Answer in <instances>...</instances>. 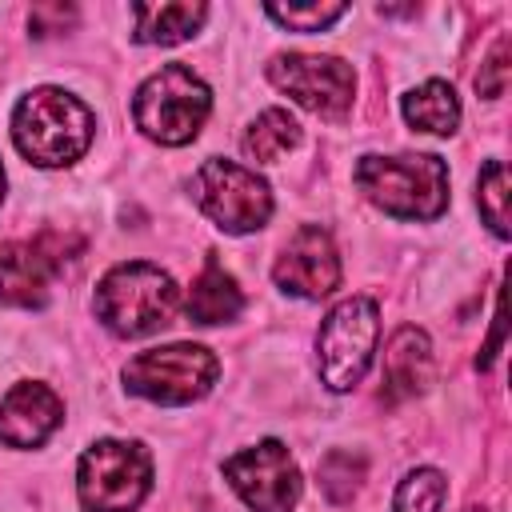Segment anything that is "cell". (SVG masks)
<instances>
[{"label": "cell", "instance_id": "obj_1", "mask_svg": "<svg viewBox=\"0 0 512 512\" xmlns=\"http://www.w3.org/2000/svg\"><path fill=\"white\" fill-rule=\"evenodd\" d=\"M176 308H180L176 280L148 260L116 264L96 284V316L116 336H152L176 320Z\"/></svg>", "mask_w": 512, "mask_h": 512}, {"label": "cell", "instance_id": "obj_2", "mask_svg": "<svg viewBox=\"0 0 512 512\" xmlns=\"http://www.w3.org/2000/svg\"><path fill=\"white\" fill-rule=\"evenodd\" d=\"M12 140L40 168L72 164L92 144V112L64 88H36L12 112Z\"/></svg>", "mask_w": 512, "mask_h": 512}, {"label": "cell", "instance_id": "obj_3", "mask_svg": "<svg viewBox=\"0 0 512 512\" xmlns=\"http://www.w3.org/2000/svg\"><path fill=\"white\" fill-rule=\"evenodd\" d=\"M356 184L400 220H436L448 208V168L440 156H360Z\"/></svg>", "mask_w": 512, "mask_h": 512}, {"label": "cell", "instance_id": "obj_4", "mask_svg": "<svg viewBox=\"0 0 512 512\" xmlns=\"http://www.w3.org/2000/svg\"><path fill=\"white\" fill-rule=\"evenodd\" d=\"M208 108H212L208 84L184 64H164L140 84L132 100V120L148 140L176 148L200 132Z\"/></svg>", "mask_w": 512, "mask_h": 512}, {"label": "cell", "instance_id": "obj_5", "mask_svg": "<svg viewBox=\"0 0 512 512\" xmlns=\"http://www.w3.org/2000/svg\"><path fill=\"white\" fill-rule=\"evenodd\" d=\"M152 488V460L136 440H96L80 456L76 492L88 512H132Z\"/></svg>", "mask_w": 512, "mask_h": 512}, {"label": "cell", "instance_id": "obj_6", "mask_svg": "<svg viewBox=\"0 0 512 512\" xmlns=\"http://www.w3.org/2000/svg\"><path fill=\"white\" fill-rule=\"evenodd\" d=\"M376 336H380V312L376 300L368 296H348L340 300L316 336V364H320V380L332 392H348L364 380L372 352H376Z\"/></svg>", "mask_w": 512, "mask_h": 512}, {"label": "cell", "instance_id": "obj_7", "mask_svg": "<svg viewBox=\"0 0 512 512\" xmlns=\"http://www.w3.org/2000/svg\"><path fill=\"white\" fill-rule=\"evenodd\" d=\"M216 356L200 344H164L132 356L124 364V384L128 392L152 400V404H192L208 396L216 384Z\"/></svg>", "mask_w": 512, "mask_h": 512}, {"label": "cell", "instance_id": "obj_8", "mask_svg": "<svg viewBox=\"0 0 512 512\" xmlns=\"http://www.w3.org/2000/svg\"><path fill=\"white\" fill-rule=\"evenodd\" d=\"M192 196L204 208V216L232 236L256 232L272 216V188L232 160H204L192 176Z\"/></svg>", "mask_w": 512, "mask_h": 512}, {"label": "cell", "instance_id": "obj_9", "mask_svg": "<svg viewBox=\"0 0 512 512\" xmlns=\"http://www.w3.org/2000/svg\"><path fill=\"white\" fill-rule=\"evenodd\" d=\"M228 484L256 512H292L300 500V468L280 440H260L224 460Z\"/></svg>", "mask_w": 512, "mask_h": 512}, {"label": "cell", "instance_id": "obj_10", "mask_svg": "<svg viewBox=\"0 0 512 512\" xmlns=\"http://www.w3.org/2000/svg\"><path fill=\"white\" fill-rule=\"evenodd\" d=\"M68 244L76 248V240L60 236V232L0 244V304H12V308L48 304L56 272L64 268V260H72V256H64Z\"/></svg>", "mask_w": 512, "mask_h": 512}, {"label": "cell", "instance_id": "obj_11", "mask_svg": "<svg viewBox=\"0 0 512 512\" xmlns=\"http://www.w3.org/2000/svg\"><path fill=\"white\" fill-rule=\"evenodd\" d=\"M268 80L288 92L296 104H304L316 116H340L352 108V92H356V76L344 60L336 56H304V52H288L276 56L268 64Z\"/></svg>", "mask_w": 512, "mask_h": 512}, {"label": "cell", "instance_id": "obj_12", "mask_svg": "<svg viewBox=\"0 0 512 512\" xmlns=\"http://www.w3.org/2000/svg\"><path fill=\"white\" fill-rule=\"evenodd\" d=\"M272 276L284 292L304 296V300H320L340 284V256L332 236L320 224H304L296 228V236L284 244V252L272 264Z\"/></svg>", "mask_w": 512, "mask_h": 512}, {"label": "cell", "instance_id": "obj_13", "mask_svg": "<svg viewBox=\"0 0 512 512\" xmlns=\"http://www.w3.org/2000/svg\"><path fill=\"white\" fill-rule=\"evenodd\" d=\"M64 420V404L48 384H16L0 400V440L8 448L44 444Z\"/></svg>", "mask_w": 512, "mask_h": 512}, {"label": "cell", "instance_id": "obj_14", "mask_svg": "<svg viewBox=\"0 0 512 512\" xmlns=\"http://www.w3.org/2000/svg\"><path fill=\"white\" fill-rule=\"evenodd\" d=\"M432 380V344L420 328L404 324L392 340H388V352H384V384H388V396L400 400V396H416L424 392Z\"/></svg>", "mask_w": 512, "mask_h": 512}, {"label": "cell", "instance_id": "obj_15", "mask_svg": "<svg viewBox=\"0 0 512 512\" xmlns=\"http://www.w3.org/2000/svg\"><path fill=\"white\" fill-rule=\"evenodd\" d=\"M240 308H244V296H240L236 280H232L216 260H208L204 272H200V276L192 280V288H188V316H192L196 324H224V320H232Z\"/></svg>", "mask_w": 512, "mask_h": 512}, {"label": "cell", "instance_id": "obj_16", "mask_svg": "<svg viewBox=\"0 0 512 512\" xmlns=\"http://www.w3.org/2000/svg\"><path fill=\"white\" fill-rule=\"evenodd\" d=\"M132 16H136L132 36L140 44H180L204 24L208 8L204 4H136Z\"/></svg>", "mask_w": 512, "mask_h": 512}, {"label": "cell", "instance_id": "obj_17", "mask_svg": "<svg viewBox=\"0 0 512 512\" xmlns=\"http://www.w3.org/2000/svg\"><path fill=\"white\" fill-rule=\"evenodd\" d=\"M404 120L420 132H432V136H448L456 132V120H460V100L452 92V84L444 80H428L420 88H412L404 96Z\"/></svg>", "mask_w": 512, "mask_h": 512}, {"label": "cell", "instance_id": "obj_18", "mask_svg": "<svg viewBox=\"0 0 512 512\" xmlns=\"http://www.w3.org/2000/svg\"><path fill=\"white\" fill-rule=\"evenodd\" d=\"M300 140V124L284 112V108H268L252 120V128L244 132V156L256 164H272L280 160L292 144Z\"/></svg>", "mask_w": 512, "mask_h": 512}, {"label": "cell", "instance_id": "obj_19", "mask_svg": "<svg viewBox=\"0 0 512 512\" xmlns=\"http://www.w3.org/2000/svg\"><path fill=\"white\" fill-rule=\"evenodd\" d=\"M444 492H448V480L436 468H416L400 480L392 512H440Z\"/></svg>", "mask_w": 512, "mask_h": 512}, {"label": "cell", "instance_id": "obj_20", "mask_svg": "<svg viewBox=\"0 0 512 512\" xmlns=\"http://www.w3.org/2000/svg\"><path fill=\"white\" fill-rule=\"evenodd\" d=\"M360 480H364V456L336 448V452H328L320 460V488H324V496L332 504H348L356 496Z\"/></svg>", "mask_w": 512, "mask_h": 512}, {"label": "cell", "instance_id": "obj_21", "mask_svg": "<svg viewBox=\"0 0 512 512\" xmlns=\"http://www.w3.org/2000/svg\"><path fill=\"white\" fill-rule=\"evenodd\" d=\"M476 188H480L476 200H480V212H484L488 228L504 240L508 236V168H504V160H488Z\"/></svg>", "mask_w": 512, "mask_h": 512}, {"label": "cell", "instance_id": "obj_22", "mask_svg": "<svg viewBox=\"0 0 512 512\" xmlns=\"http://www.w3.org/2000/svg\"><path fill=\"white\" fill-rule=\"evenodd\" d=\"M264 12H268L276 24L292 28V32H320V28L336 24V20H340L348 8H344V4H288V8L268 4Z\"/></svg>", "mask_w": 512, "mask_h": 512}, {"label": "cell", "instance_id": "obj_23", "mask_svg": "<svg viewBox=\"0 0 512 512\" xmlns=\"http://www.w3.org/2000/svg\"><path fill=\"white\" fill-rule=\"evenodd\" d=\"M504 88H508V40H496L492 56L484 60V68L476 76V92L496 100V96H504Z\"/></svg>", "mask_w": 512, "mask_h": 512}, {"label": "cell", "instance_id": "obj_24", "mask_svg": "<svg viewBox=\"0 0 512 512\" xmlns=\"http://www.w3.org/2000/svg\"><path fill=\"white\" fill-rule=\"evenodd\" d=\"M0 200H4V164H0Z\"/></svg>", "mask_w": 512, "mask_h": 512}, {"label": "cell", "instance_id": "obj_25", "mask_svg": "<svg viewBox=\"0 0 512 512\" xmlns=\"http://www.w3.org/2000/svg\"><path fill=\"white\" fill-rule=\"evenodd\" d=\"M468 512H480V508H468Z\"/></svg>", "mask_w": 512, "mask_h": 512}]
</instances>
